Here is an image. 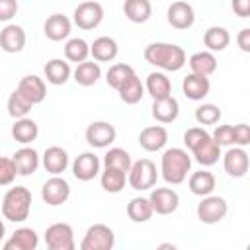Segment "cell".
Listing matches in <instances>:
<instances>
[{
	"label": "cell",
	"mask_w": 250,
	"mask_h": 250,
	"mask_svg": "<svg viewBox=\"0 0 250 250\" xmlns=\"http://www.w3.org/2000/svg\"><path fill=\"white\" fill-rule=\"evenodd\" d=\"M145 61L164 72H178L184 68L186 64V51L176 45V43H162V41H156V43H150L145 47V53H143Z\"/></svg>",
	"instance_id": "6da1fadb"
},
{
	"label": "cell",
	"mask_w": 250,
	"mask_h": 250,
	"mask_svg": "<svg viewBox=\"0 0 250 250\" xmlns=\"http://www.w3.org/2000/svg\"><path fill=\"white\" fill-rule=\"evenodd\" d=\"M189 170H191V156H189V152L186 148L172 146V148H166L162 152L160 172H162L164 182H168L172 186L184 184L188 174H189Z\"/></svg>",
	"instance_id": "7a4b0ae2"
},
{
	"label": "cell",
	"mask_w": 250,
	"mask_h": 250,
	"mask_svg": "<svg viewBox=\"0 0 250 250\" xmlns=\"http://www.w3.org/2000/svg\"><path fill=\"white\" fill-rule=\"evenodd\" d=\"M31 211V191L25 186L10 188L2 197V217L12 223H23Z\"/></svg>",
	"instance_id": "3957f363"
},
{
	"label": "cell",
	"mask_w": 250,
	"mask_h": 250,
	"mask_svg": "<svg viewBox=\"0 0 250 250\" xmlns=\"http://www.w3.org/2000/svg\"><path fill=\"white\" fill-rule=\"evenodd\" d=\"M156 178H158L156 164L150 158H139L137 162L131 164V168L127 172V182L137 191L152 189L156 186Z\"/></svg>",
	"instance_id": "277c9868"
},
{
	"label": "cell",
	"mask_w": 250,
	"mask_h": 250,
	"mask_svg": "<svg viewBox=\"0 0 250 250\" xmlns=\"http://www.w3.org/2000/svg\"><path fill=\"white\" fill-rule=\"evenodd\" d=\"M195 211H197V219L201 223H205V225H217V223H221L227 217L229 203H227L225 197L209 193V195H203L201 197V201L197 203V209Z\"/></svg>",
	"instance_id": "5b68a950"
},
{
	"label": "cell",
	"mask_w": 250,
	"mask_h": 250,
	"mask_svg": "<svg viewBox=\"0 0 250 250\" xmlns=\"http://www.w3.org/2000/svg\"><path fill=\"white\" fill-rule=\"evenodd\" d=\"M113 244H115L113 230L104 223H96V225L88 227V230L80 242V250H111Z\"/></svg>",
	"instance_id": "8992f818"
},
{
	"label": "cell",
	"mask_w": 250,
	"mask_h": 250,
	"mask_svg": "<svg viewBox=\"0 0 250 250\" xmlns=\"http://www.w3.org/2000/svg\"><path fill=\"white\" fill-rule=\"evenodd\" d=\"M72 20L74 23L88 31V29H96L102 20H104V8L100 2L96 0H86V2H80L76 8H74V14H72Z\"/></svg>",
	"instance_id": "52a82bcc"
},
{
	"label": "cell",
	"mask_w": 250,
	"mask_h": 250,
	"mask_svg": "<svg viewBox=\"0 0 250 250\" xmlns=\"http://www.w3.org/2000/svg\"><path fill=\"white\" fill-rule=\"evenodd\" d=\"M45 244L49 250H74V230L68 223H53L45 230Z\"/></svg>",
	"instance_id": "ba28073f"
},
{
	"label": "cell",
	"mask_w": 250,
	"mask_h": 250,
	"mask_svg": "<svg viewBox=\"0 0 250 250\" xmlns=\"http://www.w3.org/2000/svg\"><path fill=\"white\" fill-rule=\"evenodd\" d=\"M86 143L94 148H107L115 139H117V131L109 121H92L86 127Z\"/></svg>",
	"instance_id": "9c48e42d"
},
{
	"label": "cell",
	"mask_w": 250,
	"mask_h": 250,
	"mask_svg": "<svg viewBox=\"0 0 250 250\" xmlns=\"http://www.w3.org/2000/svg\"><path fill=\"white\" fill-rule=\"evenodd\" d=\"M68 197H70V186L61 176L49 178L41 188V199H43V203H47L51 207H59V205L66 203Z\"/></svg>",
	"instance_id": "30bf717a"
},
{
	"label": "cell",
	"mask_w": 250,
	"mask_h": 250,
	"mask_svg": "<svg viewBox=\"0 0 250 250\" xmlns=\"http://www.w3.org/2000/svg\"><path fill=\"white\" fill-rule=\"evenodd\" d=\"M223 156V168L230 178H244L250 166V158L248 152L244 150V146H229Z\"/></svg>",
	"instance_id": "8fae6325"
},
{
	"label": "cell",
	"mask_w": 250,
	"mask_h": 250,
	"mask_svg": "<svg viewBox=\"0 0 250 250\" xmlns=\"http://www.w3.org/2000/svg\"><path fill=\"white\" fill-rule=\"evenodd\" d=\"M166 20L168 23L174 27V29H189L193 23H195V12H193V6L184 2V0H176L168 6L166 10Z\"/></svg>",
	"instance_id": "7c38bea8"
},
{
	"label": "cell",
	"mask_w": 250,
	"mask_h": 250,
	"mask_svg": "<svg viewBox=\"0 0 250 250\" xmlns=\"http://www.w3.org/2000/svg\"><path fill=\"white\" fill-rule=\"evenodd\" d=\"M148 201L152 205V211L158 215H172L180 205V195L172 188H152Z\"/></svg>",
	"instance_id": "4fadbf2b"
},
{
	"label": "cell",
	"mask_w": 250,
	"mask_h": 250,
	"mask_svg": "<svg viewBox=\"0 0 250 250\" xmlns=\"http://www.w3.org/2000/svg\"><path fill=\"white\" fill-rule=\"evenodd\" d=\"M100 166H102V162H100L98 154L88 150V152H82V154H78L74 158L72 174L80 182H90V180H94L100 174Z\"/></svg>",
	"instance_id": "5bb4252c"
},
{
	"label": "cell",
	"mask_w": 250,
	"mask_h": 250,
	"mask_svg": "<svg viewBox=\"0 0 250 250\" xmlns=\"http://www.w3.org/2000/svg\"><path fill=\"white\" fill-rule=\"evenodd\" d=\"M27 102H31L33 105L41 104L47 96V86L43 82V78H39L37 74H27L23 76L20 82H18V88H16Z\"/></svg>",
	"instance_id": "9a60e30c"
},
{
	"label": "cell",
	"mask_w": 250,
	"mask_h": 250,
	"mask_svg": "<svg viewBox=\"0 0 250 250\" xmlns=\"http://www.w3.org/2000/svg\"><path fill=\"white\" fill-rule=\"evenodd\" d=\"M12 160L16 164L18 176H31L37 172L41 164V156L33 146H21L12 154Z\"/></svg>",
	"instance_id": "2e32d148"
},
{
	"label": "cell",
	"mask_w": 250,
	"mask_h": 250,
	"mask_svg": "<svg viewBox=\"0 0 250 250\" xmlns=\"http://www.w3.org/2000/svg\"><path fill=\"white\" fill-rule=\"evenodd\" d=\"M168 143V131L162 125H148L139 133V145L146 152H156L162 150Z\"/></svg>",
	"instance_id": "e0dca14e"
},
{
	"label": "cell",
	"mask_w": 250,
	"mask_h": 250,
	"mask_svg": "<svg viewBox=\"0 0 250 250\" xmlns=\"http://www.w3.org/2000/svg\"><path fill=\"white\" fill-rule=\"evenodd\" d=\"M2 246L4 250H35L39 246V236L31 227H20Z\"/></svg>",
	"instance_id": "ac0fdd59"
},
{
	"label": "cell",
	"mask_w": 250,
	"mask_h": 250,
	"mask_svg": "<svg viewBox=\"0 0 250 250\" xmlns=\"http://www.w3.org/2000/svg\"><path fill=\"white\" fill-rule=\"evenodd\" d=\"M25 47V29L18 23H8L0 31V49L4 53H20Z\"/></svg>",
	"instance_id": "d6986e66"
},
{
	"label": "cell",
	"mask_w": 250,
	"mask_h": 250,
	"mask_svg": "<svg viewBox=\"0 0 250 250\" xmlns=\"http://www.w3.org/2000/svg\"><path fill=\"white\" fill-rule=\"evenodd\" d=\"M211 90V82H209V76H201V74H193L189 72L184 80H182V92L188 100H193V102H199L203 100Z\"/></svg>",
	"instance_id": "ffe728a7"
},
{
	"label": "cell",
	"mask_w": 250,
	"mask_h": 250,
	"mask_svg": "<svg viewBox=\"0 0 250 250\" xmlns=\"http://www.w3.org/2000/svg\"><path fill=\"white\" fill-rule=\"evenodd\" d=\"M72 23L64 14H51L43 23V33L51 41H62L70 35Z\"/></svg>",
	"instance_id": "44dd1931"
},
{
	"label": "cell",
	"mask_w": 250,
	"mask_h": 250,
	"mask_svg": "<svg viewBox=\"0 0 250 250\" xmlns=\"http://www.w3.org/2000/svg\"><path fill=\"white\" fill-rule=\"evenodd\" d=\"M117 53H119V45L109 35L96 37L94 43L90 45V55L96 62H111V61H115Z\"/></svg>",
	"instance_id": "7402d4cb"
},
{
	"label": "cell",
	"mask_w": 250,
	"mask_h": 250,
	"mask_svg": "<svg viewBox=\"0 0 250 250\" xmlns=\"http://www.w3.org/2000/svg\"><path fill=\"white\" fill-rule=\"evenodd\" d=\"M152 117L158 121V123H172L178 119L180 115V104L174 96H166V98H160V100H154L152 102Z\"/></svg>",
	"instance_id": "603a6c76"
},
{
	"label": "cell",
	"mask_w": 250,
	"mask_h": 250,
	"mask_svg": "<svg viewBox=\"0 0 250 250\" xmlns=\"http://www.w3.org/2000/svg\"><path fill=\"white\" fill-rule=\"evenodd\" d=\"M41 162H43V168L53 174V176H61L66 166H68V152L62 148V146H49L43 156H41Z\"/></svg>",
	"instance_id": "cb8c5ba5"
},
{
	"label": "cell",
	"mask_w": 250,
	"mask_h": 250,
	"mask_svg": "<svg viewBox=\"0 0 250 250\" xmlns=\"http://www.w3.org/2000/svg\"><path fill=\"white\" fill-rule=\"evenodd\" d=\"M43 72H45L47 82L53 84V86H62V84H66V82L70 80V76H72L70 62H68V61H62V59H51V61L45 64Z\"/></svg>",
	"instance_id": "d4e9b609"
},
{
	"label": "cell",
	"mask_w": 250,
	"mask_h": 250,
	"mask_svg": "<svg viewBox=\"0 0 250 250\" xmlns=\"http://www.w3.org/2000/svg\"><path fill=\"white\" fill-rule=\"evenodd\" d=\"M102 76V68H100V62L96 61H82L76 64V68L72 70V80L78 84V86H94Z\"/></svg>",
	"instance_id": "484cf974"
},
{
	"label": "cell",
	"mask_w": 250,
	"mask_h": 250,
	"mask_svg": "<svg viewBox=\"0 0 250 250\" xmlns=\"http://www.w3.org/2000/svg\"><path fill=\"white\" fill-rule=\"evenodd\" d=\"M191 154H193V158H195L197 164H201V166H213L221 158V146L209 135L195 148H191Z\"/></svg>",
	"instance_id": "4316f807"
},
{
	"label": "cell",
	"mask_w": 250,
	"mask_h": 250,
	"mask_svg": "<svg viewBox=\"0 0 250 250\" xmlns=\"http://www.w3.org/2000/svg\"><path fill=\"white\" fill-rule=\"evenodd\" d=\"M145 90L148 92V96L152 100H160V98L172 96V82H170V78L162 70H156V72H150L146 76Z\"/></svg>",
	"instance_id": "83f0119b"
},
{
	"label": "cell",
	"mask_w": 250,
	"mask_h": 250,
	"mask_svg": "<svg viewBox=\"0 0 250 250\" xmlns=\"http://www.w3.org/2000/svg\"><path fill=\"white\" fill-rule=\"evenodd\" d=\"M117 94H119L121 102L129 104V105H135V104H139V102L143 100V96H145V84H143L141 78L133 72V74L117 88Z\"/></svg>",
	"instance_id": "f1b7e54d"
},
{
	"label": "cell",
	"mask_w": 250,
	"mask_h": 250,
	"mask_svg": "<svg viewBox=\"0 0 250 250\" xmlns=\"http://www.w3.org/2000/svg\"><path fill=\"white\" fill-rule=\"evenodd\" d=\"M215 186H217V180H215V176H213L209 170H197V172H193V174L189 176V180H188L189 191H191L193 195H199V197L213 193Z\"/></svg>",
	"instance_id": "f546056e"
},
{
	"label": "cell",
	"mask_w": 250,
	"mask_h": 250,
	"mask_svg": "<svg viewBox=\"0 0 250 250\" xmlns=\"http://www.w3.org/2000/svg\"><path fill=\"white\" fill-rule=\"evenodd\" d=\"M123 14L133 23H145L152 16V4L150 0H125Z\"/></svg>",
	"instance_id": "4dcf8cb0"
},
{
	"label": "cell",
	"mask_w": 250,
	"mask_h": 250,
	"mask_svg": "<svg viewBox=\"0 0 250 250\" xmlns=\"http://www.w3.org/2000/svg\"><path fill=\"white\" fill-rule=\"evenodd\" d=\"M191 68L193 74H201V76H211L217 70V59L211 51H199L193 53L188 61H186Z\"/></svg>",
	"instance_id": "1f68e13d"
},
{
	"label": "cell",
	"mask_w": 250,
	"mask_h": 250,
	"mask_svg": "<svg viewBox=\"0 0 250 250\" xmlns=\"http://www.w3.org/2000/svg\"><path fill=\"white\" fill-rule=\"evenodd\" d=\"M37 135H39V127H37V123H35L31 117H27V115L16 119V123L12 125V137H14V141H18V143H21V145L33 143V141L37 139Z\"/></svg>",
	"instance_id": "d6a6232c"
},
{
	"label": "cell",
	"mask_w": 250,
	"mask_h": 250,
	"mask_svg": "<svg viewBox=\"0 0 250 250\" xmlns=\"http://www.w3.org/2000/svg\"><path fill=\"white\" fill-rule=\"evenodd\" d=\"M230 43V33L221 27V25H211L205 33H203V45L207 47V51L215 53V51H225Z\"/></svg>",
	"instance_id": "836d02e7"
},
{
	"label": "cell",
	"mask_w": 250,
	"mask_h": 250,
	"mask_svg": "<svg viewBox=\"0 0 250 250\" xmlns=\"http://www.w3.org/2000/svg\"><path fill=\"white\" fill-rule=\"evenodd\" d=\"M152 215H154V211H152L148 197H133L127 203V217L133 223H146Z\"/></svg>",
	"instance_id": "e575fe53"
},
{
	"label": "cell",
	"mask_w": 250,
	"mask_h": 250,
	"mask_svg": "<svg viewBox=\"0 0 250 250\" xmlns=\"http://www.w3.org/2000/svg\"><path fill=\"white\" fill-rule=\"evenodd\" d=\"M90 57V45L82 37H70L64 43V59L68 62H82Z\"/></svg>",
	"instance_id": "d590c367"
},
{
	"label": "cell",
	"mask_w": 250,
	"mask_h": 250,
	"mask_svg": "<svg viewBox=\"0 0 250 250\" xmlns=\"http://www.w3.org/2000/svg\"><path fill=\"white\" fill-rule=\"evenodd\" d=\"M133 160H131V154L125 150V148H119V146H113L109 148L105 154H104V168H117L121 172H129Z\"/></svg>",
	"instance_id": "8d00e7d4"
},
{
	"label": "cell",
	"mask_w": 250,
	"mask_h": 250,
	"mask_svg": "<svg viewBox=\"0 0 250 250\" xmlns=\"http://www.w3.org/2000/svg\"><path fill=\"white\" fill-rule=\"evenodd\" d=\"M100 182H102V188L107 193H119L125 188L127 174L117 170V168H104V172L100 176Z\"/></svg>",
	"instance_id": "74e56055"
},
{
	"label": "cell",
	"mask_w": 250,
	"mask_h": 250,
	"mask_svg": "<svg viewBox=\"0 0 250 250\" xmlns=\"http://www.w3.org/2000/svg\"><path fill=\"white\" fill-rule=\"evenodd\" d=\"M133 72H135V70H133L131 64H127V62H115V64H111V66L107 68V72H105V82H107V86H111L113 90H117Z\"/></svg>",
	"instance_id": "f35d334b"
},
{
	"label": "cell",
	"mask_w": 250,
	"mask_h": 250,
	"mask_svg": "<svg viewBox=\"0 0 250 250\" xmlns=\"http://www.w3.org/2000/svg\"><path fill=\"white\" fill-rule=\"evenodd\" d=\"M31 107H33V104H31V102H27V100L18 92V90H14V92L10 94L8 104H6V109H8L10 117H14V119L25 117V115L31 111Z\"/></svg>",
	"instance_id": "ab89813d"
},
{
	"label": "cell",
	"mask_w": 250,
	"mask_h": 250,
	"mask_svg": "<svg viewBox=\"0 0 250 250\" xmlns=\"http://www.w3.org/2000/svg\"><path fill=\"white\" fill-rule=\"evenodd\" d=\"M221 109H219V105H215V104H201L197 109H195V121L199 123V125H217L219 123V119H221Z\"/></svg>",
	"instance_id": "60d3db41"
},
{
	"label": "cell",
	"mask_w": 250,
	"mask_h": 250,
	"mask_svg": "<svg viewBox=\"0 0 250 250\" xmlns=\"http://www.w3.org/2000/svg\"><path fill=\"white\" fill-rule=\"evenodd\" d=\"M211 139L223 148V146H234V127L232 125H217Z\"/></svg>",
	"instance_id": "b9f144b4"
},
{
	"label": "cell",
	"mask_w": 250,
	"mask_h": 250,
	"mask_svg": "<svg viewBox=\"0 0 250 250\" xmlns=\"http://www.w3.org/2000/svg\"><path fill=\"white\" fill-rule=\"evenodd\" d=\"M16 176H18V172H16L14 160L0 156V186H10L16 180Z\"/></svg>",
	"instance_id": "7bdbcfd3"
},
{
	"label": "cell",
	"mask_w": 250,
	"mask_h": 250,
	"mask_svg": "<svg viewBox=\"0 0 250 250\" xmlns=\"http://www.w3.org/2000/svg\"><path fill=\"white\" fill-rule=\"evenodd\" d=\"M205 137H209V133H207L203 127H189V129L184 133V145H186L188 150H191V148H195Z\"/></svg>",
	"instance_id": "ee69618b"
},
{
	"label": "cell",
	"mask_w": 250,
	"mask_h": 250,
	"mask_svg": "<svg viewBox=\"0 0 250 250\" xmlns=\"http://www.w3.org/2000/svg\"><path fill=\"white\" fill-rule=\"evenodd\" d=\"M232 127H234V146H248L250 145V127L246 123H238Z\"/></svg>",
	"instance_id": "f6af8a7d"
},
{
	"label": "cell",
	"mask_w": 250,
	"mask_h": 250,
	"mask_svg": "<svg viewBox=\"0 0 250 250\" xmlns=\"http://www.w3.org/2000/svg\"><path fill=\"white\" fill-rule=\"evenodd\" d=\"M18 14V0H0V21H10Z\"/></svg>",
	"instance_id": "bcb514c9"
},
{
	"label": "cell",
	"mask_w": 250,
	"mask_h": 250,
	"mask_svg": "<svg viewBox=\"0 0 250 250\" xmlns=\"http://www.w3.org/2000/svg\"><path fill=\"white\" fill-rule=\"evenodd\" d=\"M230 8L238 18H250V0H232Z\"/></svg>",
	"instance_id": "7dc6e473"
},
{
	"label": "cell",
	"mask_w": 250,
	"mask_h": 250,
	"mask_svg": "<svg viewBox=\"0 0 250 250\" xmlns=\"http://www.w3.org/2000/svg\"><path fill=\"white\" fill-rule=\"evenodd\" d=\"M236 45L240 47V51L250 53V29H248V27H244V29L238 31V35H236Z\"/></svg>",
	"instance_id": "c3c4849f"
},
{
	"label": "cell",
	"mask_w": 250,
	"mask_h": 250,
	"mask_svg": "<svg viewBox=\"0 0 250 250\" xmlns=\"http://www.w3.org/2000/svg\"><path fill=\"white\" fill-rule=\"evenodd\" d=\"M4 234H6V227H4V221L0 219V242L4 240Z\"/></svg>",
	"instance_id": "681fc988"
}]
</instances>
